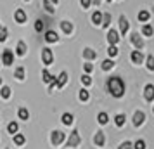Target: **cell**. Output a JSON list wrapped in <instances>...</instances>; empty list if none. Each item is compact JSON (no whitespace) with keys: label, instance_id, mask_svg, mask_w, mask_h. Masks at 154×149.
<instances>
[{"label":"cell","instance_id":"6da1fadb","mask_svg":"<svg viewBox=\"0 0 154 149\" xmlns=\"http://www.w3.org/2000/svg\"><path fill=\"white\" fill-rule=\"evenodd\" d=\"M107 92L111 94L112 97H121L123 94H125V83H123V80L119 78V76H111V78H107Z\"/></svg>","mask_w":154,"mask_h":149},{"label":"cell","instance_id":"7a4b0ae2","mask_svg":"<svg viewBox=\"0 0 154 149\" xmlns=\"http://www.w3.org/2000/svg\"><path fill=\"white\" fill-rule=\"evenodd\" d=\"M2 63H4V66H11V64L14 63V54H12V50L5 49L2 52Z\"/></svg>","mask_w":154,"mask_h":149},{"label":"cell","instance_id":"3957f363","mask_svg":"<svg viewBox=\"0 0 154 149\" xmlns=\"http://www.w3.org/2000/svg\"><path fill=\"white\" fill-rule=\"evenodd\" d=\"M78 144H80V134H78V130H73L66 146H68V147H76Z\"/></svg>","mask_w":154,"mask_h":149},{"label":"cell","instance_id":"277c9868","mask_svg":"<svg viewBox=\"0 0 154 149\" xmlns=\"http://www.w3.org/2000/svg\"><path fill=\"white\" fill-rule=\"evenodd\" d=\"M63 141H64V134L61 132V130H54L52 135H50V142H52L54 146H59Z\"/></svg>","mask_w":154,"mask_h":149},{"label":"cell","instance_id":"5b68a950","mask_svg":"<svg viewBox=\"0 0 154 149\" xmlns=\"http://www.w3.org/2000/svg\"><path fill=\"white\" fill-rule=\"evenodd\" d=\"M42 59H43V64H52L54 61V54L50 49H43L42 50Z\"/></svg>","mask_w":154,"mask_h":149},{"label":"cell","instance_id":"8992f818","mask_svg":"<svg viewBox=\"0 0 154 149\" xmlns=\"http://www.w3.org/2000/svg\"><path fill=\"white\" fill-rule=\"evenodd\" d=\"M130 57H132V63H133V64H142V61H144V54H142L139 49L133 50Z\"/></svg>","mask_w":154,"mask_h":149},{"label":"cell","instance_id":"52a82bcc","mask_svg":"<svg viewBox=\"0 0 154 149\" xmlns=\"http://www.w3.org/2000/svg\"><path fill=\"white\" fill-rule=\"evenodd\" d=\"M118 40H119L118 31H116V29H109V31H107V42H109V45L118 43Z\"/></svg>","mask_w":154,"mask_h":149},{"label":"cell","instance_id":"ba28073f","mask_svg":"<svg viewBox=\"0 0 154 149\" xmlns=\"http://www.w3.org/2000/svg\"><path fill=\"white\" fill-rule=\"evenodd\" d=\"M59 40V35H57L54 29H49L47 33H45V42L47 43H54V42H57Z\"/></svg>","mask_w":154,"mask_h":149},{"label":"cell","instance_id":"9c48e42d","mask_svg":"<svg viewBox=\"0 0 154 149\" xmlns=\"http://www.w3.org/2000/svg\"><path fill=\"white\" fill-rule=\"evenodd\" d=\"M144 97H146V101H149V102L154 99V85H151V83L146 85V88H144Z\"/></svg>","mask_w":154,"mask_h":149},{"label":"cell","instance_id":"30bf717a","mask_svg":"<svg viewBox=\"0 0 154 149\" xmlns=\"http://www.w3.org/2000/svg\"><path fill=\"white\" fill-rule=\"evenodd\" d=\"M132 43L135 45V49H142L144 47V40L139 33H132Z\"/></svg>","mask_w":154,"mask_h":149},{"label":"cell","instance_id":"8fae6325","mask_svg":"<svg viewBox=\"0 0 154 149\" xmlns=\"http://www.w3.org/2000/svg\"><path fill=\"white\" fill-rule=\"evenodd\" d=\"M128 29H130V23H128V19H126L125 16H121V17H119V31L125 35Z\"/></svg>","mask_w":154,"mask_h":149},{"label":"cell","instance_id":"7c38bea8","mask_svg":"<svg viewBox=\"0 0 154 149\" xmlns=\"http://www.w3.org/2000/svg\"><path fill=\"white\" fill-rule=\"evenodd\" d=\"M144 120H146V114L142 113V111H137V113L133 114V125L135 127H140L144 123Z\"/></svg>","mask_w":154,"mask_h":149},{"label":"cell","instance_id":"4fadbf2b","mask_svg":"<svg viewBox=\"0 0 154 149\" xmlns=\"http://www.w3.org/2000/svg\"><path fill=\"white\" fill-rule=\"evenodd\" d=\"M14 19H16V23L23 24V23L26 21V12H24L23 9H17V11H16V14H14Z\"/></svg>","mask_w":154,"mask_h":149},{"label":"cell","instance_id":"5bb4252c","mask_svg":"<svg viewBox=\"0 0 154 149\" xmlns=\"http://www.w3.org/2000/svg\"><path fill=\"white\" fill-rule=\"evenodd\" d=\"M102 21H104V14H102L100 11H95V12L92 14V23H94V24H102Z\"/></svg>","mask_w":154,"mask_h":149},{"label":"cell","instance_id":"9a60e30c","mask_svg":"<svg viewBox=\"0 0 154 149\" xmlns=\"http://www.w3.org/2000/svg\"><path fill=\"white\" fill-rule=\"evenodd\" d=\"M66 82H68V73L63 71V73L57 76V88H63V87L66 85Z\"/></svg>","mask_w":154,"mask_h":149},{"label":"cell","instance_id":"2e32d148","mask_svg":"<svg viewBox=\"0 0 154 149\" xmlns=\"http://www.w3.org/2000/svg\"><path fill=\"white\" fill-rule=\"evenodd\" d=\"M83 57H85V59H88V61H92V59H95V57H97V52L87 47V49H83Z\"/></svg>","mask_w":154,"mask_h":149},{"label":"cell","instance_id":"e0dca14e","mask_svg":"<svg viewBox=\"0 0 154 149\" xmlns=\"http://www.w3.org/2000/svg\"><path fill=\"white\" fill-rule=\"evenodd\" d=\"M42 80L45 82V83H52V82L56 80V76H52V75H50L47 70H43V71H42Z\"/></svg>","mask_w":154,"mask_h":149},{"label":"cell","instance_id":"ac0fdd59","mask_svg":"<svg viewBox=\"0 0 154 149\" xmlns=\"http://www.w3.org/2000/svg\"><path fill=\"white\" fill-rule=\"evenodd\" d=\"M94 142H95L97 146H104V142H106L104 132H97V134H95V137H94Z\"/></svg>","mask_w":154,"mask_h":149},{"label":"cell","instance_id":"d6986e66","mask_svg":"<svg viewBox=\"0 0 154 149\" xmlns=\"http://www.w3.org/2000/svg\"><path fill=\"white\" fill-rule=\"evenodd\" d=\"M61 28H63V31L66 33V35H69L71 31H73V24H71L69 21H63L61 23Z\"/></svg>","mask_w":154,"mask_h":149},{"label":"cell","instance_id":"ffe728a7","mask_svg":"<svg viewBox=\"0 0 154 149\" xmlns=\"http://www.w3.org/2000/svg\"><path fill=\"white\" fill-rule=\"evenodd\" d=\"M16 54H17V56H24V54H26V43H24V42H19V43H17Z\"/></svg>","mask_w":154,"mask_h":149},{"label":"cell","instance_id":"44dd1931","mask_svg":"<svg viewBox=\"0 0 154 149\" xmlns=\"http://www.w3.org/2000/svg\"><path fill=\"white\" fill-rule=\"evenodd\" d=\"M73 121H75L73 114H69V113H64L63 114V123H64V125H73Z\"/></svg>","mask_w":154,"mask_h":149},{"label":"cell","instance_id":"7402d4cb","mask_svg":"<svg viewBox=\"0 0 154 149\" xmlns=\"http://www.w3.org/2000/svg\"><path fill=\"white\" fill-rule=\"evenodd\" d=\"M114 68V61L112 59H106L104 63H102V70L104 71H109V70H112Z\"/></svg>","mask_w":154,"mask_h":149},{"label":"cell","instance_id":"603a6c76","mask_svg":"<svg viewBox=\"0 0 154 149\" xmlns=\"http://www.w3.org/2000/svg\"><path fill=\"white\" fill-rule=\"evenodd\" d=\"M78 97H80V101H82V102H85V101H88L90 94H88V90H87V88H82V90H80V94H78Z\"/></svg>","mask_w":154,"mask_h":149},{"label":"cell","instance_id":"cb8c5ba5","mask_svg":"<svg viewBox=\"0 0 154 149\" xmlns=\"http://www.w3.org/2000/svg\"><path fill=\"white\" fill-rule=\"evenodd\" d=\"M142 33L146 36H152V33H154V28L151 26V24H144V28H142Z\"/></svg>","mask_w":154,"mask_h":149},{"label":"cell","instance_id":"d4e9b609","mask_svg":"<svg viewBox=\"0 0 154 149\" xmlns=\"http://www.w3.org/2000/svg\"><path fill=\"white\" fill-rule=\"evenodd\" d=\"M114 123H116L118 127H123V125H125V114H116V116H114Z\"/></svg>","mask_w":154,"mask_h":149},{"label":"cell","instance_id":"484cf974","mask_svg":"<svg viewBox=\"0 0 154 149\" xmlns=\"http://www.w3.org/2000/svg\"><path fill=\"white\" fill-rule=\"evenodd\" d=\"M149 17H151V14H149L147 11H140L139 12V21L146 23V21H149Z\"/></svg>","mask_w":154,"mask_h":149},{"label":"cell","instance_id":"4316f807","mask_svg":"<svg viewBox=\"0 0 154 149\" xmlns=\"http://www.w3.org/2000/svg\"><path fill=\"white\" fill-rule=\"evenodd\" d=\"M107 120H109V116L106 113H99V116H97V121L100 123V125H106L107 123Z\"/></svg>","mask_w":154,"mask_h":149},{"label":"cell","instance_id":"83f0119b","mask_svg":"<svg viewBox=\"0 0 154 149\" xmlns=\"http://www.w3.org/2000/svg\"><path fill=\"white\" fill-rule=\"evenodd\" d=\"M16 78H17V80H23V78H24V68H23V66L16 68Z\"/></svg>","mask_w":154,"mask_h":149},{"label":"cell","instance_id":"f1b7e54d","mask_svg":"<svg viewBox=\"0 0 154 149\" xmlns=\"http://www.w3.org/2000/svg\"><path fill=\"white\" fill-rule=\"evenodd\" d=\"M7 130H9V134H16L17 132V123L16 121H11L7 125Z\"/></svg>","mask_w":154,"mask_h":149},{"label":"cell","instance_id":"f546056e","mask_svg":"<svg viewBox=\"0 0 154 149\" xmlns=\"http://www.w3.org/2000/svg\"><path fill=\"white\" fill-rule=\"evenodd\" d=\"M19 118H21V120H28L29 118V113H28V109H24V107H21V109H19Z\"/></svg>","mask_w":154,"mask_h":149},{"label":"cell","instance_id":"4dcf8cb0","mask_svg":"<svg viewBox=\"0 0 154 149\" xmlns=\"http://www.w3.org/2000/svg\"><path fill=\"white\" fill-rule=\"evenodd\" d=\"M14 142L17 146H23V144H24V135H21V134L14 135Z\"/></svg>","mask_w":154,"mask_h":149},{"label":"cell","instance_id":"1f68e13d","mask_svg":"<svg viewBox=\"0 0 154 149\" xmlns=\"http://www.w3.org/2000/svg\"><path fill=\"white\" fill-rule=\"evenodd\" d=\"M147 70L154 71V57L152 56H147Z\"/></svg>","mask_w":154,"mask_h":149},{"label":"cell","instance_id":"d6a6232c","mask_svg":"<svg viewBox=\"0 0 154 149\" xmlns=\"http://www.w3.org/2000/svg\"><path fill=\"white\" fill-rule=\"evenodd\" d=\"M111 24V14H104V21H102V26L104 28H109Z\"/></svg>","mask_w":154,"mask_h":149},{"label":"cell","instance_id":"836d02e7","mask_svg":"<svg viewBox=\"0 0 154 149\" xmlns=\"http://www.w3.org/2000/svg\"><path fill=\"white\" fill-rule=\"evenodd\" d=\"M118 149H135V147H133V144H132V142H121V144H119V147Z\"/></svg>","mask_w":154,"mask_h":149},{"label":"cell","instance_id":"e575fe53","mask_svg":"<svg viewBox=\"0 0 154 149\" xmlns=\"http://www.w3.org/2000/svg\"><path fill=\"white\" fill-rule=\"evenodd\" d=\"M107 54L111 57H114V56H118V49L114 47V45H109V49H107Z\"/></svg>","mask_w":154,"mask_h":149},{"label":"cell","instance_id":"d590c367","mask_svg":"<svg viewBox=\"0 0 154 149\" xmlns=\"http://www.w3.org/2000/svg\"><path fill=\"white\" fill-rule=\"evenodd\" d=\"M43 7L47 9V12H50V14L54 12V9H52V2H50V0H45V2H43Z\"/></svg>","mask_w":154,"mask_h":149},{"label":"cell","instance_id":"8d00e7d4","mask_svg":"<svg viewBox=\"0 0 154 149\" xmlns=\"http://www.w3.org/2000/svg\"><path fill=\"white\" fill-rule=\"evenodd\" d=\"M42 29H43V21H42V19H38V21L35 23V31H36V33H40Z\"/></svg>","mask_w":154,"mask_h":149},{"label":"cell","instance_id":"74e56055","mask_svg":"<svg viewBox=\"0 0 154 149\" xmlns=\"http://www.w3.org/2000/svg\"><path fill=\"white\" fill-rule=\"evenodd\" d=\"M133 147H135V149H146V142L140 139V141H137L135 144H133Z\"/></svg>","mask_w":154,"mask_h":149},{"label":"cell","instance_id":"f35d334b","mask_svg":"<svg viewBox=\"0 0 154 149\" xmlns=\"http://www.w3.org/2000/svg\"><path fill=\"white\" fill-rule=\"evenodd\" d=\"M9 95H11V88H9V87H2V97H5V99H7Z\"/></svg>","mask_w":154,"mask_h":149},{"label":"cell","instance_id":"ab89813d","mask_svg":"<svg viewBox=\"0 0 154 149\" xmlns=\"http://www.w3.org/2000/svg\"><path fill=\"white\" fill-rule=\"evenodd\" d=\"M5 38H7V28H5V26H2V29H0V40L4 42Z\"/></svg>","mask_w":154,"mask_h":149},{"label":"cell","instance_id":"60d3db41","mask_svg":"<svg viewBox=\"0 0 154 149\" xmlns=\"http://www.w3.org/2000/svg\"><path fill=\"white\" fill-rule=\"evenodd\" d=\"M82 83H83V85H90V83H92V78L88 76V75H83V76H82Z\"/></svg>","mask_w":154,"mask_h":149},{"label":"cell","instance_id":"b9f144b4","mask_svg":"<svg viewBox=\"0 0 154 149\" xmlns=\"http://www.w3.org/2000/svg\"><path fill=\"white\" fill-rule=\"evenodd\" d=\"M80 4L83 5V9H88L90 7V4H92V0H80Z\"/></svg>","mask_w":154,"mask_h":149},{"label":"cell","instance_id":"7bdbcfd3","mask_svg":"<svg viewBox=\"0 0 154 149\" xmlns=\"http://www.w3.org/2000/svg\"><path fill=\"white\" fill-rule=\"evenodd\" d=\"M92 70H94V66H92L90 63H87V64H85V71H87V73H90Z\"/></svg>","mask_w":154,"mask_h":149},{"label":"cell","instance_id":"ee69618b","mask_svg":"<svg viewBox=\"0 0 154 149\" xmlns=\"http://www.w3.org/2000/svg\"><path fill=\"white\" fill-rule=\"evenodd\" d=\"M92 2H94V4H95V5H99V4H100V2H102V0H92Z\"/></svg>","mask_w":154,"mask_h":149},{"label":"cell","instance_id":"f6af8a7d","mask_svg":"<svg viewBox=\"0 0 154 149\" xmlns=\"http://www.w3.org/2000/svg\"><path fill=\"white\" fill-rule=\"evenodd\" d=\"M50 2H52V4H57V2H59V0H50Z\"/></svg>","mask_w":154,"mask_h":149},{"label":"cell","instance_id":"bcb514c9","mask_svg":"<svg viewBox=\"0 0 154 149\" xmlns=\"http://www.w3.org/2000/svg\"><path fill=\"white\" fill-rule=\"evenodd\" d=\"M107 2H111V0H107Z\"/></svg>","mask_w":154,"mask_h":149}]
</instances>
